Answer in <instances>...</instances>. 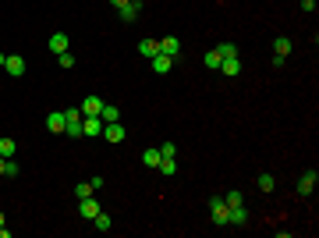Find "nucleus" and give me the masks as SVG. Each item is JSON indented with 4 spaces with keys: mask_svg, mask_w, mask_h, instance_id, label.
<instances>
[{
    "mask_svg": "<svg viewBox=\"0 0 319 238\" xmlns=\"http://www.w3.org/2000/svg\"><path fill=\"white\" fill-rule=\"evenodd\" d=\"M57 64H61V68H75V54H71V50H68V54H57Z\"/></svg>",
    "mask_w": 319,
    "mask_h": 238,
    "instance_id": "bb28decb",
    "label": "nucleus"
},
{
    "mask_svg": "<svg viewBox=\"0 0 319 238\" xmlns=\"http://www.w3.org/2000/svg\"><path fill=\"white\" fill-rule=\"evenodd\" d=\"M14 150H18V146H14V139H0V157H4V160L14 157Z\"/></svg>",
    "mask_w": 319,
    "mask_h": 238,
    "instance_id": "412c9836",
    "label": "nucleus"
},
{
    "mask_svg": "<svg viewBox=\"0 0 319 238\" xmlns=\"http://www.w3.org/2000/svg\"><path fill=\"white\" fill-rule=\"evenodd\" d=\"M78 110H82V117H92V114L103 110V100H99V96H85V103H82Z\"/></svg>",
    "mask_w": 319,
    "mask_h": 238,
    "instance_id": "f8f14e48",
    "label": "nucleus"
},
{
    "mask_svg": "<svg viewBox=\"0 0 319 238\" xmlns=\"http://www.w3.org/2000/svg\"><path fill=\"white\" fill-rule=\"evenodd\" d=\"M224 203H227V206H241V203H245V196H241L238 188H231V192L224 196Z\"/></svg>",
    "mask_w": 319,
    "mask_h": 238,
    "instance_id": "393cba45",
    "label": "nucleus"
},
{
    "mask_svg": "<svg viewBox=\"0 0 319 238\" xmlns=\"http://www.w3.org/2000/svg\"><path fill=\"white\" fill-rule=\"evenodd\" d=\"M124 135H128V132H124V128H121L117 121L103 125V139H107V142H124Z\"/></svg>",
    "mask_w": 319,
    "mask_h": 238,
    "instance_id": "0eeeda50",
    "label": "nucleus"
},
{
    "mask_svg": "<svg viewBox=\"0 0 319 238\" xmlns=\"http://www.w3.org/2000/svg\"><path fill=\"white\" fill-rule=\"evenodd\" d=\"M78 213L85 217V221H92V217L99 213V203H96L92 196H85V199H78Z\"/></svg>",
    "mask_w": 319,
    "mask_h": 238,
    "instance_id": "1a4fd4ad",
    "label": "nucleus"
},
{
    "mask_svg": "<svg viewBox=\"0 0 319 238\" xmlns=\"http://www.w3.org/2000/svg\"><path fill=\"white\" fill-rule=\"evenodd\" d=\"M99 117H103V125H110V121H117V117H121V110H117L114 103H103V110H99Z\"/></svg>",
    "mask_w": 319,
    "mask_h": 238,
    "instance_id": "f3484780",
    "label": "nucleus"
},
{
    "mask_svg": "<svg viewBox=\"0 0 319 238\" xmlns=\"http://www.w3.org/2000/svg\"><path fill=\"white\" fill-rule=\"evenodd\" d=\"M273 54H277V57H287V54H291V39H287V36H277V39H273Z\"/></svg>",
    "mask_w": 319,
    "mask_h": 238,
    "instance_id": "dca6fc26",
    "label": "nucleus"
},
{
    "mask_svg": "<svg viewBox=\"0 0 319 238\" xmlns=\"http://www.w3.org/2000/svg\"><path fill=\"white\" fill-rule=\"evenodd\" d=\"M217 72H224L227 79H238V75H241V61H238V57H224Z\"/></svg>",
    "mask_w": 319,
    "mask_h": 238,
    "instance_id": "6e6552de",
    "label": "nucleus"
},
{
    "mask_svg": "<svg viewBox=\"0 0 319 238\" xmlns=\"http://www.w3.org/2000/svg\"><path fill=\"white\" fill-rule=\"evenodd\" d=\"M160 160H163V157H160V150H156V146L142 153V163H146V167H153V171H156V167H160Z\"/></svg>",
    "mask_w": 319,
    "mask_h": 238,
    "instance_id": "6ab92c4d",
    "label": "nucleus"
},
{
    "mask_svg": "<svg viewBox=\"0 0 319 238\" xmlns=\"http://www.w3.org/2000/svg\"><path fill=\"white\" fill-rule=\"evenodd\" d=\"M64 125H68V121H64V110H54V114H46V128H50L54 135H61V132H64Z\"/></svg>",
    "mask_w": 319,
    "mask_h": 238,
    "instance_id": "9b49d317",
    "label": "nucleus"
},
{
    "mask_svg": "<svg viewBox=\"0 0 319 238\" xmlns=\"http://www.w3.org/2000/svg\"><path fill=\"white\" fill-rule=\"evenodd\" d=\"M139 54H142V57H156L160 54V39H142V43H139Z\"/></svg>",
    "mask_w": 319,
    "mask_h": 238,
    "instance_id": "2eb2a0df",
    "label": "nucleus"
},
{
    "mask_svg": "<svg viewBox=\"0 0 319 238\" xmlns=\"http://www.w3.org/2000/svg\"><path fill=\"white\" fill-rule=\"evenodd\" d=\"M160 174H167V178H170V174H174V171H177V163H174V157H163L160 160V167H156Z\"/></svg>",
    "mask_w": 319,
    "mask_h": 238,
    "instance_id": "4be33fe9",
    "label": "nucleus"
},
{
    "mask_svg": "<svg viewBox=\"0 0 319 238\" xmlns=\"http://www.w3.org/2000/svg\"><path fill=\"white\" fill-rule=\"evenodd\" d=\"M117 14H121V21H128V25H131V21L142 14V0H131V4H128V7H121Z\"/></svg>",
    "mask_w": 319,
    "mask_h": 238,
    "instance_id": "9d476101",
    "label": "nucleus"
},
{
    "mask_svg": "<svg viewBox=\"0 0 319 238\" xmlns=\"http://www.w3.org/2000/svg\"><path fill=\"white\" fill-rule=\"evenodd\" d=\"M160 157H177V146H174V142H163V146H160Z\"/></svg>",
    "mask_w": 319,
    "mask_h": 238,
    "instance_id": "c85d7f7f",
    "label": "nucleus"
},
{
    "mask_svg": "<svg viewBox=\"0 0 319 238\" xmlns=\"http://www.w3.org/2000/svg\"><path fill=\"white\" fill-rule=\"evenodd\" d=\"M0 174H4V157H0Z\"/></svg>",
    "mask_w": 319,
    "mask_h": 238,
    "instance_id": "473e14b6",
    "label": "nucleus"
},
{
    "mask_svg": "<svg viewBox=\"0 0 319 238\" xmlns=\"http://www.w3.org/2000/svg\"><path fill=\"white\" fill-rule=\"evenodd\" d=\"M255 185H259V192H273V188H277V178H273V174H259Z\"/></svg>",
    "mask_w": 319,
    "mask_h": 238,
    "instance_id": "a211bd4d",
    "label": "nucleus"
},
{
    "mask_svg": "<svg viewBox=\"0 0 319 238\" xmlns=\"http://www.w3.org/2000/svg\"><path fill=\"white\" fill-rule=\"evenodd\" d=\"M248 221H252V217H248L245 203H241V206H231V213H227V224H231V228H245Z\"/></svg>",
    "mask_w": 319,
    "mask_h": 238,
    "instance_id": "39448f33",
    "label": "nucleus"
},
{
    "mask_svg": "<svg viewBox=\"0 0 319 238\" xmlns=\"http://www.w3.org/2000/svg\"><path fill=\"white\" fill-rule=\"evenodd\" d=\"M202 61H206V68H220V61H224V57H220V54H217V46H213V50H209Z\"/></svg>",
    "mask_w": 319,
    "mask_h": 238,
    "instance_id": "a878e982",
    "label": "nucleus"
},
{
    "mask_svg": "<svg viewBox=\"0 0 319 238\" xmlns=\"http://www.w3.org/2000/svg\"><path fill=\"white\" fill-rule=\"evenodd\" d=\"M0 228H4V213H0Z\"/></svg>",
    "mask_w": 319,
    "mask_h": 238,
    "instance_id": "72a5a7b5",
    "label": "nucleus"
},
{
    "mask_svg": "<svg viewBox=\"0 0 319 238\" xmlns=\"http://www.w3.org/2000/svg\"><path fill=\"white\" fill-rule=\"evenodd\" d=\"M68 50H71V39L64 32H54L50 36V54H68Z\"/></svg>",
    "mask_w": 319,
    "mask_h": 238,
    "instance_id": "423d86ee",
    "label": "nucleus"
},
{
    "mask_svg": "<svg viewBox=\"0 0 319 238\" xmlns=\"http://www.w3.org/2000/svg\"><path fill=\"white\" fill-rule=\"evenodd\" d=\"M92 224H96V231H110V217H107L103 210H99V213L92 217Z\"/></svg>",
    "mask_w": 319,
    "mask_h": 238,
    "instance_id": "b1692460",
    "label": "nucleus"
},
{
    "mask_svg": "<svg viewBox=\"0 0 319 238\" xmlns=\"http://www.w3.org/2000/svg\"><path fill=\"white\" fill-rule=\"evenodd\" d=\"M4 61H7V54H0V68H4Z\"/></svg>",
    "mask_w": 319,
    "mask_h": 238,
    "instance_id": "2f4dec72",
    "label": "nucleus"
},
{
    "mask_svg": "<svg viewBox=\"0 0 319 238\" xmlns=\"http://www.w3.org/2000/svg\"><path fill=\"white\" fill-rule=\"evenodd\" d=\"M316 185H319V171H305V174L298 178V196H309Z\"/></svg>",
    "mask_w": 319,
    "mask_h": 238,
    "instance_id": "20e7f679",
    "label": "nucleus"
},
{
    "mask_svg": "<svg viewBox=\"0 0 319 238\" xmlns=\"http://www.w3.org/2000/svg\"><path fill=\"white\" fill-rule=\"evenodd\" d=\"M316 7H319L316 0H302V11H305V14H316Z\"/></svg>",
    "mask_w": 319,
    "mask_h": 238,
    "instance_id": "c756f323",
    "label": "nucleus"
},
{
    "mask_svg": "<svg viewBox=\"0 0 319 238\" xmlns=\"http://www.w3.org/2000/svg\"><path fill=\"white\" fill-rule=\"evenodd\" d=\"M82 135H89V139H99V135H103V117H99V114H92V117H82Z\"/></svg>",
    "mask_w": 319,
    "mask_h": 238,
    "instance_id": "7ed1b4c3",
    "label": "nucleus"
},
{
    "mask_svg": "<svg viewBox=\"0 0 319 238\" xmlns=\"http://www.w3.org/2000/svg\"><path fill=\"white\" fill-rule=\"evenodd\" d=\"M170 64H174V57H167V54H156V57H153V72H156V75H167Z\"/></svg>",
    "mask_w": 319,
    "mask_h": 238,
    "instance_id": "4468645a",
    "label": "nucleus"
},
{
    "mask_svg": "<svg viewBox=\"0 0 319 238\" xmlns=\"http://www.w3.org/2000/svg\"><path fill=\"white\" fill-rule=\"evenodd\" d=\"M227 213H231V206L224 203V196H213V199H209V217H213L217 228H231V224H227Z\"/></svg>",
    "mask_w": 319,
    "mask_h": 238,
    "instance_id": "f257e3e1",
    "label": "nucleus"
},
{
    "mask_svg": "<svg viewBox=\"0 0 319 238\" xmlns=\"http://www.w3.org/2000/svg\"><path fill=\"white\" fill-rule=\"evenodd\" d=\"M217 54H220V57H238V46L227 39V43H220V46H217Z\"/></svg>",
    "mask_w": 319,
    "mask_h": 238,
    "instance_id": "5701e85b",
    "label": "nucleus"
},
{
    "mask_svg": "<svg viewBox=\"0 0 319 238\" xmlns=\"http://www.w3.org/2000/svg\"><path fill=\"white\" fill-rule=\"evenodd\" d=\"M21 174V167H18V160L11 157V160H4V178H18Z\"/></svg>",
    "mask_w": 319,
    "mask_h": 238,
    "instance_id": "aec40b11",
    "label": "nucleus"
},
{
    "mask_svg": "<svg viewBox=\"0 0 319 238\" xmlns=\"http://www.w3.org/2000/svg\"><path fill=\"white\" fill-rule=\"evenodd\" d=\"M110 4H114V7H117V11H121V7H128V4H131V0H110Z\"/></svg>",
    "mask_w": 319,
    "mask_h": 238,
    "instance_id": "7c9ffc66",
    "label": "nucleus"
},
{
    "mask_svg": "<svg viewBox=\"0 0 319 238\" xmlns=\"http://www.w3.org/2000/svg\"><path fill=\"white\" fill-rule=\"evenodd\" d=\"M4 72H7L11 79H21V75H25V57H21V54H7Z\"/></svg>",
    "mask_w": 319,
    "mask_h": 238,
    "instance_id": "f03ea898",
    "label": "nucleus"
},
{
    "mask_svg": "<svg viewBox=\"0 0 319 238\" xmlns=\"http://www.w3.org/2000/svg\"><path fill=\"white\" fill-rule=\"evenodd\" d=\"M75 196H78V199L92 196V185H89V181H78V185H75Z\"/></svg>",
    "mask_w": 319,
    "mask_h": 238,
    "instance_id": "cd10ccee",
    "label": "nucleus"
},
{
    "mask_svg": "<svg viewBox=\"0 0 319 238\" xmlns=\"http://www.w3.org/2000/svg\"><path fill=\"white\" fill-rule=\"evenodd\" d=\"M160 54H167V57H177V54H181V39H174V36L160 39Z\"/></svg>",
    "mask_w": 319,
    "mask_h": 238,
    "instance_id": "ddd939ff",
    "label": "nucleus"
}]
</instances>
